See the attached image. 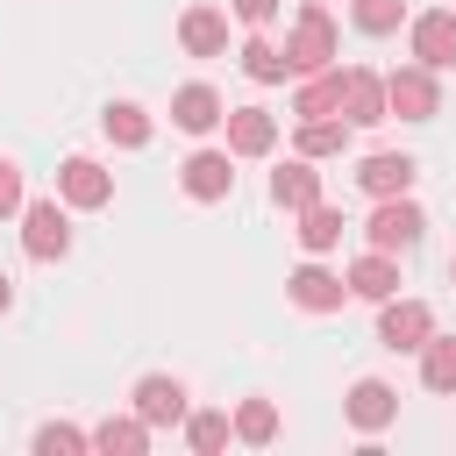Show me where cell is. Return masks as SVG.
Wrapping results in <instances>:
<instances>
[{"instance_id":"obj_20","label":"cell","mask_w":456,"mask_h":456,"mask_svg":"<svg viewBox=\"0 0 456 456\" xmlns=\"http://www.w3.org/2000/svg\"><path fill=\"white\" fill-rule=\"evenodd\" d=\"M93 449H107V456H142V449H150V420H142V413H107V420L93 428Z\"/></svg>"},{"instance_id":"obj_5","label":"cell","mask_w":456,"mask_h":456,"mask_svg":"<svg viewBox=\"0 0 456 456\" xmlns=\"http://www.w3.org/2000/svg\"><path fill=\"white\" fill-rule=\"evenodd\" d=\"M435 335V314H428V299H378V342L392 349V356H413L420 342Z\"/></svg>"},{"instance_id":"obj_1","label":"cell","mask_w":456,"mask_h":456,"mask_svg":"<svg viewBox=\"0 0 456 456\" xmlns=\"http://www.w3.org/2000/svg\"><path fill=\"white\" fill-rule=\"evenodd\" d=\"M342 57V36H335V21H328V0H306L299 14H292V36H285V64L306 78V71H328Z\"/></svg>"},{"instance_id":"obj_13","label":"cell","mask_w":456,"mask_h":456,"mask_svg":"<svg viewBox=\"0 0 456 456\" xmlns=\"http://www.w3.org/2000/svg\"><path fill=\"white\" fill-rule=\"evenodd\" d=\"M413 64H428V71L456 64V7H435L413 21Z\"/></svg>"},{"instance_id":"obj_12","label":"cell","mask_w":456,"mask_h":456,"mask_svg":"<svg viewBox=\"0 0 456 456\" xmlns=\"http://www.w3.org/2000/svg\"><path fill=\"white\" fill-rule=\"evenodd\" d=\"M413 178H420V164H413V157H399V150H370V157L356 164V185H363L370 200H392V192H413Z\"/></svg>"},{"instance_id":"obj_26","label":"cell","mask_w":456,"mask_h":456,"mask_svg":"<svg viewBox=\"0 0 456 456\" xmlns=\"http://www.w3.org/2000/svg\"><path fill=\"white\" fill-rule=\"evenodd\" d=\"M271 435H278V406H271V399H242V406H235V442L264 449Z\"/></svg>"},{"instance_id":"obj_16","label":"cell","mask_w":456,"mask_h":456,"mask_svg":"<svg viewBox=\"0 0 456 456\" xmlns=\"http://www.w3.org/2000/svg\"><path fill=\"white\" fill-rule=\"evenodd\" d=\"M178 43H185L192 57H221V50H228V14H221V7H185V14H178Z\"/></svg>"},{"instance_id":"obj_27","label":"cell","mask_w":456,"mask_h":456,"mask_svg":"<svg viewBox=\"0 0 456 456\" xmlns=\"http://www.w3.org/2000/svg\"><path fill=\"white\" fill-rule=\"evenodd\" d=\"M228 435H235V420H228V413H185V442H192L200 456H214Z\"/></svg>"},{"instance_id":"obj_23","label":"cell","mask_w":456,"mask_h":456,"mask_svg":"<svg viewBox=\"0 0 456 456\" xmlns=\"http://www.w3.org/2000/svg\"><path fill=\"white\" fill-rule=\"evenodd\" d=\"M413 356H420V385L428 392H456V335H428Z\"/></svg>"},{"instance_id":"obj_15","label":"cell","mask_w":456,"mask_h":456,"mask_svg":"<svg viewBox=\"0 0 456 456\" xmlns=\"http://www.w3.org/2000/svg\"><path fill=\"white\" fill-rule=\"evenodd\" d=\"M221 114H228V107H221V93H214V86H200V78L171 93V121H178L185 135H207V128H221Z\"/></svg>"},{"instance_id":"obj_29","label":"cell","mask_w":456,"mask_h":456,"mask_svg":"<svg viewBox=\"0 0 456 456\" xmlns=\"http://www.w3.org/2000/svg\"><path fill=\"white\" fill-rule=\"evenodd\" d=\"M349 14H356V28H363V36H392V28H399V14H406V0H349Z\"/></svg>"},{"instance_id":"obj_14","label":"cell","mask_w":456,"mask_h":456,"mask_svg":"<svg viewBox=\"0 0 456 456\" xmlns=\"http://www.w3.org/2000/svg\"><path fill=\"white\" fill-rule=\"evenodd\" d=\"M135 413H142L150 428H178V420H185V385L164 378V370H150V378L135 385Z\"/></svg>"},{"instance_id":"obj_4","label":"cell","mask_w":456,"mask_h":456,"mask_svg":"<svg viewBox=\"0 0 456 456\" xmlns=\"http://www.w3.org/2000/svg\"><path fill=\"white\" fill-rule=\"evenodd\" d=\"M21 249H28L36 264H57V256L71 249V214H64V200H57V192L21 207Z\"/></svg>"},{"instance_id":"obj_17","label":"cell","mask_w":456,"mask_h":456,"mask_svg":"<svg viewBox=\"0 0 456 456\" xmlns=\"http://www.w3.org/2000/svg\"><path fill=\"white\" fill-rule=\"evenodd\" d=\"M271 200H278L285 214L314 207V200H321V171H314V157H292V164H278V171H271Z\"/></svg>"},{"instance_id":"obj_25","label":"cell","mask_w":456,"mask_h":456,"mask_svg":"<svg viewBox=\"0 0 456 456\" xmlns=\"http://www.w3.org/2000/svg\"><path fill=\"white\" fill-rule=\"evenodd\" d=\"M235 57H242V71H249L256 86H278V78L292 71V64H285V50H278V43H264V36H249V43L235 50Z\"/></svg>"},{"instance_id":"obj_8","label":"cell","mask_w":456,"mask_h":456,"mask_svg":"<svg viewBox=\"0 0 456 456\" xmlns=\"http://www.w3.org/2000/svg\"><path fill=\"white\" fill-rule=\"evenodd\" d=\"M342 413H349V428H356V435H378V428H392V420H399V392H392L385 378H356V385H349V399H342Z\"/></svg>"},{"instance_id":"obj_31","label":"cell","mask_w":456,"mask_h":456,"mask_svg":"<svg viewBox=\"0 0 456 456\" xmlns=\"http://www.w3.org/2000/svg\"><path fill=\"white\" fill-rule=\"evenodd\" d=\"M235 14H242L249 28H264V21H278V0H235Z\"/></svg>"},{"instance_id":"obj_19","label":"cell","mask_w":456,"mask_h":456,"mask_svg":"<svg viewBox=\"0 0 456 456\" xmlns=\"http://www.w3.org/2000/svg\"><path fill=\"white\" fill-rule=\"evenodd\" d=\"M342 278H349V292H356V299H392V292H399V264H392L385 249H363Z\"/></svg>"},{"instance_id":"obj_6","label":"cell","mask_w":456,"mask_h":456,"mask_svg":"<svg viewBox=\"0 0 456 456\" xmlns=\"http://www.w3.org/2000/svg\"><path fill=\"white\" fill-rule=\"evenodd\" d=\"M57 200L78 207V214H93V207L114 200V171L93 164V157H64V171H57Z\"/></svg>"},{"instance_id":"obj_21","label":"cell","mask_w":456,"mask_h":456,"mask_svg":"<svg viewBox=\"0 0 456 456\" xmlns=\"http://www.w3.org/2000/svg\"><path fill=\"white\" fill-rule=\"evenodd\" d=\"M342 228H349V221H342V214H335L328 200L299 207V249H306V256H328V249L342 242Z\"/></svg>"},{"instance_id":"obj_7","label":"cell","mask_w":456,"mask_h":456,"mask_svg":"<svg viewBox=\"0 0 456 456\" xmlns=\"http://www.w3.org/2000/svg\"><path fill=\"white\" fill-rule=\"evenodd\" d=\"M285 299H292V306H306V314H335V306L349 299V278H342V271H328V264H299V271L285 278Z\"/></svg>"},{"instance_id":"obj_18","label":"cell","mask_w":456,"mask_h":456,"mask_svg":"<svg viewBox=\"0 0 456 456\" xmlns=\"http://www.w3.org/2000/svg\"><path fill=\"white\" fill-rule=\"evenodd\" d=\"M292 114H299V121L342 114V64H328V71H306V86L292 93Z\"/></svg>"},{"instance_id":"obj_30","label":"cell","mask_w":456,"mask_h":456,"mask_svg":"<svg viewBox=\"0 0 456 456\" xmlns=\"http://www.w3.org/2000/svg\"><path fill=\"white\" fill-rule=\"evenodd\" d=\"M7 214H21V171L14 164H0V221Z\"/></svg>"},{"instance_id":"obj_24","label":"cell","mask_w":456,"mask_h":456,"mask_svg":"<svg viewBox=\"0 0 456 456\" xmlns=\"http://www.w3.org/2000/svg\"><path fill=\"white\" fill-rule=\"evenodd\" d=\"M100 128H107V142H121V150H142V142H150V114H142L135 100H114V107L100 114Z\"/></svg>"},{"instance_id":"obj_28","label":"cell","mask_w":456,"mask_h":456,"mask_svg":"<svg viewBox=\"0 0 456 456\" xmlns=\"http://www.w3.org/2000/svg\"><path fill=\"white\" fill-rule=\"evenodd\" d=\"M78 449H93V435H86V428H71V420L36 428V456H78Z\"/></svg>"},{"instance_id":"obj_33","label":"cell","mask_w":456,"mask_h":456,"mask_svg":"<svg viewBox=\"0 0 456 456\" xmlns=\"http://www.w3.org/2000/svg\"><path fill=\"white\" fill-rule=\"evenodd\" d=\"M449 278H456V256H449Z\"/></svg>"},{"instance_id":"obj_9","label":"cell","mask_w":456,"mask_h":456,"mask_svg":"<svg viewBox=\"0 0 456 456\" xmlns=\"http://www.w3.org/2000/svg\"><path fill=\"white\" fill-rule=\"evenodd\" d=\"M342 121H349V128H378V121H392V114H385V78H378V71H363V64L342 71Z\"/></svg>"},{"instance_id":"obj_3","label":"cell","mask_w":456,"mask_h":456,"mask_svg":"<svg viewBox=\"0 0 456 456\" xmlns=\"http://www.w3.org/2000/svg\"><path fill=\"white\" fill-rule=\"evenodd\" d=\"M428 235V214L406 200V192H392V200H378V214L363 221V242L370 249H385V256H399V249H413Z\"/></svg>"},{"instance_id":"obj_32","label":"cell","mask_w":456,"mask_h":456,"mask_svg":"<svg viewBox=\"0 0 456 456\" xmlns=\"http://www.w3.org/2000/svg\"><path fill=\"white\" fill-rule=\"evenodd\" d=\"M7 306H14V278L0 271V314H7Z\"/></svg>"},{"instance_id":"obj_2","label":"cell","mask_w":456,"mask_h":456,"mask_svg":"<svg viewBox=\"0 0 456 456\" xmlns=\"http://www.w3.org/2000/svg\"><path fill=\"white\" fill-rule=\"evenodd\" d=\"M385 114H399V121H435V114H442V86H435V71H428V64H399V71H385Z\"/></svg>"},{"instance_id":"obj_22","label":"cell","mask_w":456,"mask_h":456,"mask_svg":"<svg viewBox=\"0 0 456 456\" xmlns=\"http://www.w3.org/2000/svg\"><path fill=\"white\" fill-rule=\"evenodd\" d=\"M342 142H349V121L342 114H321V121H299V135H292V150L299 157H342Z\"/></svg>"},{"instance_id":"obj_11","label":"cell","mask_w":456,"mask_h":456,"mask_svg":"<svg viewBox=\"0 0 456 456\" xmlns=\"http://www.w3.org/2000/svg\"><path fill=\"white\" fill-rule=\"evenodd\" d=\"M178 185H185L192 200H228V192H235V157H228V150H192V157L178 164Z\"/></svg>"},{"instance_id":"obj_10","label":"cell","mask_w":456,"mask_h":456,"mask_svg":"<svg viewBox=\"0 0 456 456\" xmlns=\"http://www.w3.org/2000/svg\"><path fill=\"white\" fill-rule=\"evenodd\" d=\"M228 157H271L278 150V114L271 107H228Z\"/></svg>"}]
</instances>
